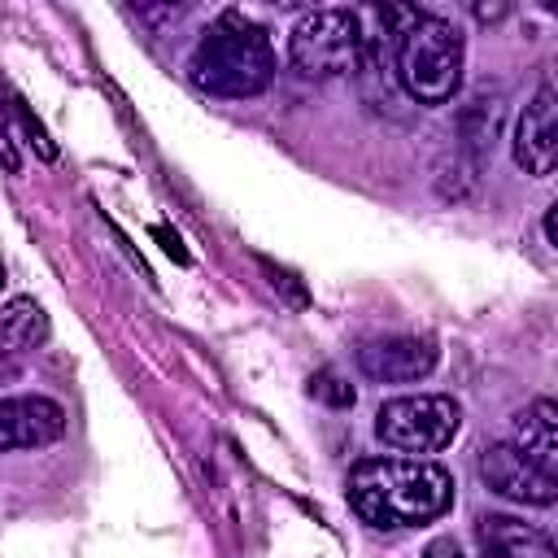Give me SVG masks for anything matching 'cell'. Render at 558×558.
Returning a JSON list of instances; mask_svg holds the SVG:
<instances>
[{"label":"cell","instance_id":"obj_2","mask_svg":"<svg viewBox=\"0 0 558 558\" xmlns=\"http://www.w3.org/2000/svg\"><path fill=\"white\" fill-rule=\"evenodd\" d=\"M187 74L205 96H222V100L257 96L275 83L270 35L257 22H248L244 13H222L201 35V44L187 61Z\"/></svg>","mask_w":558,"mask_h":558},{"label":"cell","instance_id":"obj_14","mask_svg":"<svg viewBox=\"0 0 558 558\" xmlns=\"http://www.w3.org/2000/svg\"><path fill=\"white\" fill-rule=\"evenodd\" d=\"M0 161H4V170H17V166H22V161H17V153H13V144H9L4 122H0Z\"/></svg>","mask_w":558,"mask_h":558},{"label":"cell","instance_id":"obj_3","mask_svg":"<svg viewBox=\"0 0 558 558\" xmlns=\"http://www.w3.org/2000/svg\"><path fill=\"white\" fill-rule=\"evenodd\" d=\"M466 44L462 31L445 17L414 13L397 31V78L418 105H449L462 87Z\"/></svg>","mask_w":558,"mask_h":558},{"label":"cell","instance_id":"obj_6","mask_svg":"<svg viewBox=\"0 0 558 558\" xmlns=\"http://www.w3.org/2000/svg\"><path fill=\"white\" fill-rule=\"evenodd\" d=\"M480 475L484 484L506 497V501H519V506H554L558 497V471H545L536 466L527 453H519L510 440L501 445H488L480 453Z\"/></svg>","mask_w":558,"mask_h":558},{"label":"cell","instance_id":"obj_15","mask_svg":"<svg viewBox=\"0 0 558 558\" xmlns=\"http://www.w3.org/2000/svg\"><path fill=\"white\" fill-rule=\"evenodd\" d=\"M0 288H4V266H0Z\"/></svg>","mask_w":558,"mask_h":558},{"label":"cell","instance_id":"obj_4","mask_svg":"<svg viewBox=\"0 0 558 558\" xmlns=\"http://www.w3.org/2000/svg\"><path fill=\"white\" fill-rule=\"evenodd\" d=\"M366 35L349 9H310L288 35V61L301 78H340L362 65Z\"/></svg>","mask_w":558,"mask_h":558},{"label":"cell","instance_id":"obj_1","mask_svg":"<svg viewBox=\"0 0 558 558\" xmlns=\"http://www.w3.org/2000/svg\"><path fill=\"white\" fill-rule=\"evenodd\" d=\"M349 506L379 532L423 527L453 506V475L427 458H362L349 471Z\"/></svg>","mask_w":558,"mask_h":558},{"label":"cell","instance_id":"obj_9","mask_svg":"<svg viewBox=\"0 0 558 558\" xmlns=\"http://www.w3.org/2000/svg\"><path fill=\"white\" fill-rule=\"evenodd\" d=\"M357 366L366 379H379V384H414L436 366V344L418 340V336L366 340L357 349Z\"/></svg>","mask_w":558,"mask_h":558},{"label":"cell","instance_id":"obj_12","mask_svg":"<svg viewBox=\"0 0 558 558\" xmlns=\"http://www.w3.org/2000/svg\"><path fill=\"white\" fill-rule=\"evenodd\" d=\"M44 336H48V318H44L39 301L13 296L0 305V353H26V349L44 344Z\"/></svg>","mask_w":558,"mask_h":558},{"label":"cell","instance_id":"obj_10","mask_svg":"<svg viewBox=\"0 0 558 558\" xmlns=\"http://www.w3.org/2000/svg\"><path fill=\"white\" fill-rule=\"evenodd\" d=\"M519 453H527L536 466L558 471V405L549 397H536L514 414V440Z\"/></svg>","mask_w":558,"mask_h":558},{"label":"cell","instance_id":"obj_11","mask_svg":"<svg viewBox=\"0 0 558 558\" xmlns=\"http://www.w3.org/2000/svg\"><path fill=\"white\" fill-rule=\"evenodd\" d=\"M480 558H558L554 541L519 519L493 514L480 523Z\"/></svg>","mask_w":558,"mask_h":558},{"label":"cell","instance_id":"obj_7","mask_svg":"<svg viewBox=\"0 0 558 558\" xmlns=\"http://www.w3.org/2000/svg\"><path fill=\"white\" fill-rule=\"evenodd\" d=\"M514 161L536 179H545L558 161V100L549 78L536 87V96L523 105L514 122Z\"/></svg>","mask_w":558,"mask_h":558},{"label":"cell","instance_id":"obj_8","mask_svg":"<svg viewBox=\"0 0 558 558\" xmlns=\"http://www.w3.org/2000/svg\"><path fill=\"white\" fill-rule=\"evenodd\" d=\"M65 436V410L52 397H0V453L39 449Z\"/></svg>","mask_w":558,"mask_h":558},{"label":"cell","instance_id":"obj_5","mask_svg":"<svg viewBox=\"0 0 558 558\" xmlns=\"http://www.w3.org/2000/svg\"><path fill=\"white\" fill-rule=\"evenodd\" d=\"M462 410L453 397L445 392H410V397H392L379 405L375 414V436L397 449L401 458H418V453H436L458 436Z\"/></svg>","mask_w":558,"mask_h":558},{"label":"cell","instance_id":"obj_13","mask_svg":"<svg viewBox=\"0 0 558 558\" xmlns=\"http://www.w3.org/2000/svg\"><path fill=\"white\" fill-rule=\"evenodd\" d=\"M423 558H466V554H462V545H458L453 536H436V541L423 549Z\"/></svg>","mask_w":558,"mask_h":558}]
</instances>
